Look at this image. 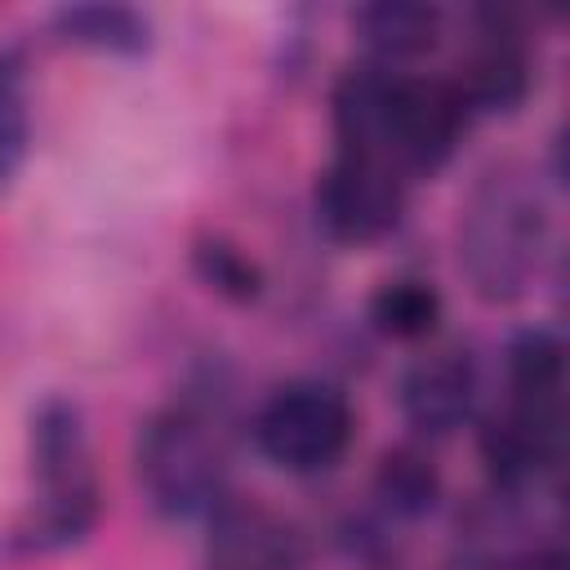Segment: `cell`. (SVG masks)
<instances>
[{"label": "cell", "mask_w": 570, "mask_h": 570, "mask_svg": "<svg viewBox=\"0 0 570 570\" xmlns=\"http://www.w3.org/2000/svg\"><path fill=\"white\" fill-rule=\"evenodd\" d=\"M441 31H445V13L419 0H374L352 13V36L361 45V58L387 71H410L419 58H428L441 45Z\"/></svg>", "instance_id": "11"}, {"label": "cell", "mask_w": 570, "mask_h": 570, "mask_svg": "<svg viewBox=\"0 0 570 570\" xmlns=\"http://www.w3.org/2000/svg\"><path fill=\"white\" fill-rule=\"evenodd\" d=\"M303 530L254 499H223L205 521V570H303Z\"/></svg>", "instance_id": "10"}, {"label": "cell", "mask_w": 570, "mask_h": 570, "mask_svg": "<svg viewBox=\"0 0 570 570\" xmlns=\"http://www.w3.org/2000/svg\"><path fill=\"white\" fill-rule=\"evenodd\" d=\"M405 187L410 183L392 165L338 151L312 183V223L334 245H347V249L379 245L405 218V205H410Z\"/></svg>", "instance_id": "5"}, {"label": "cell", "mask_w": 570, "mask_h": 570, "mask_svg": "<svg viewBox=\"0 0 570 570\" xmlns=\"http://www.w3.org/2000/svg\"><path fill=\"white\" fill-rule=\"evenodd\" d=\"M338 548L352 566L361 570H401V539H396V521H387L383 512H347L338 525Z\"/></svg>", "instance_id": "18"}, {"label": "cell", "mask_w": 570, "mask_h": 570, "mask_svg": "<svg viewBox=\"0 0 570 570\" xmlns=\"http://www.w3.org/2000/svg\"><path fill=\"white\" fill-rule=\"evenodd\" d=\"M370 499H374V512H383L396 525L432 517L445 499V476H441V463H436L432 445H423L414 436L387 445L374 463Z\"/></svg>", "instance_id": "12"}, {"label": "cell", "mask_w": 570, "mask_h": 570, "mask_svg": "<svg viewBox=\"0 0 570 570\" xmlns=\"http://www.w3.org/2000/svg\"><path fill=\"white\" fill-rule=\"evenodd\" d=\"M566 450L561 401H503L476 428V459L494 494L530 499L557 468Z\"/></svg>", "instance_id": "6"}, {"label": "cell", "mask_w": 570, "mask_h": 570, "mask_svg": "<svg viewBox=\"0 0 570 570\" xmlns=\"http://www.w3.org/2000/svg\"><path fill=\"white\" fill-rule=\"evenodd\" d=\"M468 129H472V116L459 89L450 85V76L405 71L396 85V102L383 138V165H392L405 183L432 178L450 165Z\"/></svg>", "instance_id": "8"}, {"label": "cell", "mask_w": 570, "mask_h": 570, "mask_svg": "<svg viewBox=\"0 0 570 570\" xmlns=\"http://www.w3.org/2000/svg\"><path fill=\"white\" fill-rule=\"evenodd\" d=\"M249 436L272 468L289 476H321L347 454L356 414L343 387L325 379H285L258 401Z\"/></svg>", "instance_id": "4"}, {"label": "cell", "mask_w": 570, "mask_h": 570, "mask_svg": "<svg viewBox=\"0 0 570 570\" xmlns=\"http://www.w3.org/2000/svg\"><path fill=\"white\" fill-rule=\"evenodd\" d=\"M503 387L508 401H561L566 387V343L552 325H521L503 343Z\"/></svg>", "instance_id": "14"}, {"label": "cell", "mask_w": 570, "mask_h": 570, "mask_svg": "<svg viewBox=\"0 0 570 570\" xmlns=\"http://www.w3.org/2000/svg\"><path fill=\"white\" fill-rule=\"evenodd\" d=\"M31 151V94L27 53L18 45L0 49V191L13 187Z\"/></svg>", "instance_id": "16"}, {"label": "cell", "mask_w": 570, "mask_h": 570, "mask_svg": "<svg viewBox=\"0 0 570 570\" xmlns=\"http://www.w3.org/2000/svg\"><path fill=\"white\" fill-rule=\"evenodd\" d=\"M472 120L481 116H512L534 94V49L512 9H472L468 49L450 76Z\"/></svg>", "instance_id": "7"}, {"label": "cell", "mask_w": 570, "mask_h": 570, "mask_svg": "<svg viewBox=\"0 0 570 570\" xmlns=\"http://www.w3.org/2000/svg\"><path fill=\"white\" fill-rule=\"evenodd\" d=\"M441 316H445V298L428 276H392L365 303L370 330L379 338H392V343L432 338L441 330Z\"/></svg>", "instance_id": "15"}, {"label": "cell", "mask_w": 570, "mask_h": 570, "mask_svg": "<svg viewBox=\"0 0 570 570\" xmlns=\"http://www.w3.org/2000/svg\"><path fill=\"white\" fill-rule=\"evenodd\" d=\"M548 240H552L548 200L539 183L512 160L490 165L459 205V227H454L459 272L468 289L490 307L517 303L534 285Z\"/></svg>", "instance_id": "1"}, {"label": "cell", "mask_w": 570, "mask_h": 570, "mask_svg": "<svg viewBox=\"0 0 570 570\" xmlns=\"http://www.w3.org/2000/svg\"><path fill=\"white\" fill-rule=\"evenodd\" d=\"M49 27L62 45L107 53V58H142L156 40V27L142 9L116 0H76L49 13Z\"/></svg>", "instance_id": "13"}, {"label": "cell", "mask_w": 570, "mask_h": 570, "mask_svg": "<svg viewBox=\"0 0 570 570\" xmlns=\"http://www.w3.org/2000/svg\"><path fill=\"white\" fill-rule=\"evenodd\" d=\"M481 401V365L468 347H432L414 356L396 379V410L414 441L432 445L454 436L476 419Z\"/></svg>", "instance_id": "9"}, {"label": "cell", "mask_w": 570, "mask_h": 570, "mask_svg": "<svg viewBox=\"0 0 570 570\" xmlns=\"http://www.w3.org/2000/svg\"><path fill=\"white\" fill-rule=\"evenodd\" d=\"M134 481L160 521L187 525L232 499V468L223 445V410L209 387L178 396L147 414L134 432Z\"/></svg>", "instance_id": "2"}, {"label": "cell", "mask_w": 570, "mask_h": 570, "mask_svg": "<svg viewBox=\"0 0 570 570\" xmlns=\"http://www.w3.org/2000/svg\"><path fill=\"white\" fill-rule=\"evenodd\" d=\"M191 272L209 294H218L227 303H258L267 289L263 267L236 240H227L218 232H205L191 240Z\"/></svg>", "instance_id": "17"}, {"label": "cell", "mask_w": 570, "mask_h": 570, "mask_svg": "<svg viewBox=\"0 0 570 570\" xmlns=\"http://www.w3.org/2000/svg\"><path fill=\"white\" fill-rule=\"evenodd\" d=\"M27 459L40 485L36 512L9 534V552L49 557L85 543L102 512V490L89 454V423L71 396H45L27 423Z\"/></svg>", "instance_id": "3"}]
</instances>
